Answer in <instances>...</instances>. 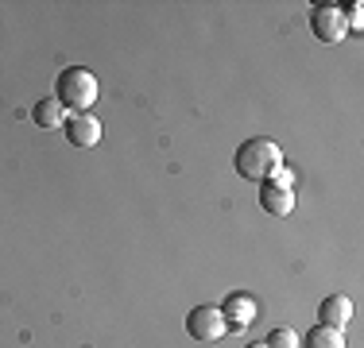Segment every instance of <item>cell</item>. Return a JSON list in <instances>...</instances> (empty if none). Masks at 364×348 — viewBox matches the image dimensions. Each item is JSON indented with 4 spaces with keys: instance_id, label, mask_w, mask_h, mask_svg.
<instances>
[{
    "instance_id": "obj_1",
    "label": "cell",
    "mask_w": 364,
    "mask_h": 348,
    "mask_svg": "<svg viewBox=\"0 0 364 348\" xmlns=\"http://www.w3.org/2000/svg\"><path fill=\"white\" fill-rule=\"evenodd\" d=\"M97 77H93V70L85 66H66L63 74H58V85H55V101L63 104L66 112H90L93 104H97Z\"/></svg>"
},
{
    "instance_id": "obj_2",
    "label": "cell",
    "mask_w": 364,
    "mask_h": 348,
    "mask_svg": "<svg viewBox=\"0 0 364 348\" xmlns=\"http://www.w3.org/2000/svg\"><path fill=\"white\" fill-rule=\"evenodd\" d=\"M237 174L240 178H252V182H267L275 170L283 167V147L272 143V139H245L237 147Z\"/></svg>"
},
{
    "instance_id": "obj_3",
    "label": "cell",
    "mask_w": 364,
    "mask_h": 348,
    "mask_svg": "<svg viewBox=\"0 0 364 348\" xmlns=\"http://www.w3.org/2000/svg\"><path fill=\"white\" fill-rule=\"evenodd\" d=\"M186 333L194 337L198 344H213L229 333V321H225V313L218 306H194L186 313Z\"/></svg>"
},
{
    "instance_id": "obj_4",
    "label": "cell",
    "mask_w": 364,
    "mask_h": 348,
    "mask_svg": "<svg viewBox=\"0 0 364 348\" xmlns=\"http://www.w3.org/2000/svg\"><path fill=\"white\" fill-rule=\"evenodd\" d=\"M310 31L322 43H341L349 35V23H345V8L341 4H318L310 12Z\"/></svg>"
},
{
    "instance_id": "obj_5",
    "label": "cell",
    "mask_w": 364,
    "mask_h": 348,
    "mask_svg": "<svg viewBox=\"0 0 364 348\" xmlns=\"http://www.w3.org/2000/svg\"><path fill=\"white\" fill-rule=\"evenodd\" d=\"M66 139H70L74 147H97L101 143V120L93 116V112H74V116L66 120Z\"/></svg>"
},
{
    "instance_id": "obj_6",
    "label": "cell",
    "mask_w": 364,
    "mask_h": 348,
    "mask_svg": "<svg viewBox=\"0 0 364 348\" xmlns=\"http://www.w3.org/2000/svg\"><path fill=\"white\" fill-rule=\"evenodd\" d=\"M259 209H264L267 217H291L294 213V190L264 182V186H259Z\"/></svg>"
},
{
    "instance_id": "obj_7",
    "label": "cell",
    "mask_w": 364,
    "mask_h": 348,
    "mask_svg": "<svg viewBox=\"0 0 364 348\" xmlns=\"http://www.w3.org/2000/svg\"><path fill=\"white\" fill-rule=\"evenodd\" d=\"M318 325H329V329H345L353 321V298L349 294H329V298L318 306Z\"/></svg>"
},
{
    "instance_id": "obj_8",
    "label": "cell",
    "mask_w": 364,
    "mask_h": 348,
    "mask_svg": "<svg viewBox=\"0 0 364 348\" xmlns=\"http://www.w3.org/2000/svg\"><path fill=\"white\" fill-rule=\"evenodd\" d=\"M221 313H225V321H229V329H248L256 321V302L248 298V294H229Z\"/></svg>"
},
{
    "instance_id": "obj_9",
    "label": "cell",
    "mask_w": 364,
    "mask_h": 348,
    "mask_svg": "<svg viewBox=\"0 0 364 348\" xmlns=\"http://www.w3.org/2000/svg\"><path fill=\"white\" fill-rule=\"evenodd\" d=\"M31 120H36L39 128H47V132H58V128H66L70 112H66L55 97H47V101H39L36 109H31Z\"/></svg>"
},
{
    "instance_id": "obj_10",
    "label": "cell",
    "mask_w": 364,
    "mask_h": 348,
    "mask_svg": "<svg viewBox=\"0 0 364 348\" xmlns=\"http://www.w3.org/2000/svg\"><path fill=\"white\" fill-rule=\"evenodd\" d=\"M306 348H345V329L314 325V329L306 333Z\"/></svg>"
},
{
    "instance_id": "obj_11",
    "label": "cell",
    "mask_w": 364,
    "mask_h": 348,
    "mask_svg": "<svg viewBox=\"0 0 364 348\" xmlns=\"http://www.w3.org/2000/svg\"><path fill=\"white\" fill-rule=\"evenodd\" d=\"M267 348H299V333H294L291 325H279V329H272V337L264 341Z\"/></svg>"
},
{
    "instance_id": "obj_12",
    "label": "cell",
    "mask_w": 364,
    "mask_h": 348,
    "mask_svg": "<svg viewBox=\"0 0 364 348\" xmlns=\"http://www.w3.org/2000/svg\"><path fill=\"white\" fill-rule=\"evenodd\" d=\"M345 23H349V31H360V28H364V4H349Z\"/></svg>"
},
{
    "instance_id": "obj_13",
    "label": "cell",
    "mask_w": 364,
    "mask_h": 348,
    "mask_svg": "<svg viewBox=\"0 0 364 348\" xmlns=\"http://www.w3.org/2000/svg\"><path fill=\"white\" fill-rule=\"evenodd\" d=\"M248 348H267V344H264V341H259V344H248Z\"/></svg>"
}]
</instances>
